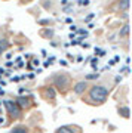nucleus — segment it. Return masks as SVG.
I'll use <instances>...</instances> for the list:
<instances>
[{
	"label": "nucleus",
	"instance_id": "1",
	"mask_svg": "<svg viewBox=\"0 0 132 133\" xmlns=\"http://www.w3.org/2000/svg\"><path fill=\"white\" fill-rule=\"evenodd\" d=\"M107 96H109V90L104 86H95V87L91 89L89 99L91 102H95V104H103L104 101L107 99Z\"/></svg>",
	"mask_w": 132,
	"mask_h": 133
},
{
	"label": "nucleus",
	"instance_id": "2",
	"mask_svg": "<svg viewBox=\"0 0 132 133\" xmlns=\"http://www.w3.org/2000/svg\"><path fill=\"white\" fill-rule=\"evenodd\" d=\"M5 107H6V109H8V112H9V115L12 118H19V117H21V109H19V107L16 104H14L12 101H6Z\"/></svg>",
	"mask_w": 132,
	"mask_h": 133
},
{
	"label": "nucleus",
	"instance_id": "3",
	"mask_svg": "<svg viewBox=\"0 0 132 133\" xmlns=\"http://www.w3.org/2000/svg\"><path fill=\"white\" fill-rule=\"evenodd\" d=\"M68 81H70V77L65 76V74L55 77V83H57V86L59 87V89H61V90H65V89H67V86H68Z\"/></svg>",
	"mask_w": 132,
	"mask_h": 133
},
{
	"label": "nucleus",
	"instance_id": "4",
	"mask_svg": "<svg viewBox=\"0 0 132 133\" xmlns=\"http://www.w3.org/2000/svg\"><path fill=\"white\" fill-rule=\"evenodd\" d=\"M55 133H80V130L76 126H65V127H59Z\"/></svg>",
	"mask_w": 132,
	"mask_h": 133
},
{
	"label": "nucleus",
	"instance_id": "5",
	"mask_svg": "<svg viewBox=\"0 0 132 133\" xmlns=\"http://www.w3.org/2000/svg\"><path fill=\"white\" fill-rule=\"evenodd\" d=\"M85 89H86V83H85V81H80V83H77V84L74 86V92H76V93H79V95L83 93Z\"/></svg>",
	"mask_w": 132,
	"mask_h": 133
},
{
	"label": "nucleus",
	"instance_id": "6",
	"mask_svg": "<svg viewBox=\"0 0 132 133\" xmlns=\"http://www.w3.org/2000/svg\"><path fill=\"white\" fill-rule=\"evenodd\" d=\"M10 133H28V130H27V127H24V126H18V127L12 129Z\"/></svg>",
	"mask_w": 132,
	"mask_h": 133
},
{
	"label": "nucleus",
	"instance_id": "7",
	"mask_svg": "<svg viewBox=\"0 0 132 133\" xmlns=\"http://www.w3.org/2000/svg\"><path fill=\"white\" fill-rule=\"evenodd\" d=\"M119 8H120V10H128V8H129V0H120L119 2Z\"/></svg>",
	"mask_w": 132,
	"mask_h": 133
},
{
	"label": "nucleus",
	"instance_id": "8",
	"mask_svg": "<svg viewBox=\"0 0 132 133\" xmlns=\"http://www.w3.org/2000/svg\"><path fill=\"white\" fill-rule=\"evenodd\" d=\"M8 46H9V43H8V40H0V55L5 52L6 49H8Z\"/></svg>",
	"mask_w": 132,
	"mask_h": 133
},
{
	"label": "nucleus",
	"instance_id": "9",
	"mask_svg": "<svg viewBox=\"0 0 132 133\" xmlns=\"http://www.w3.org/2000/svg\"><path fill=\"white\" fill-rule=\"evenodd\" d=\"M128 33H129V25H125V27H123L122 28V31H120V36H123V37H126L128 36Z\"/></svg>",
	"mask_w": 132,
	"mask_h": 133
},
{
	"label": "nucleus",
	"instance_id": "10",
	"mask_svg": "<svg viewBox=\"0 0 132 133\" xmlns=\"http://www.w3.org/2000/svg\"><path fill=\"white\" fill-rule=\"evenodd\" d=\"M18 104H21V107H28V105H30V102H28V99H24V98H19V99H18Z\"/></svg>",
	"mask_w": 132,
	"mask_h": 133
},
{
	"label": "nucleus",
	"instance_id": "11",
	"mask_svg": "<svg viewBox=\"0 0 132 133\" xmlns=\"http://www.w3.org/2000/svg\"><path fill=\"white\" fill-rule=\"evenodd\" d=\"M119 112H122L125 118H128V117H129V109H128V107H125V108H122V109H119Z\"/></svg>",
	"mask_w": 132,
	"mask_h": 133
},
{
	"label": "nucleus",
	"instance_id": "12",
	"mask_svg": "<svg viewBox=\"0 0 132 133\" xmlns=\"http://www.w3.org/2000/svg\"><path fill=\"white\" fill-rule=\"evenodd\" d=\"M97 77H98V76H94V74H89V76H86V78H88V80H92V78H97Z\"/></svg>",
	"mask_w": 132,
	"mask_h": 133
}]
</instances>
